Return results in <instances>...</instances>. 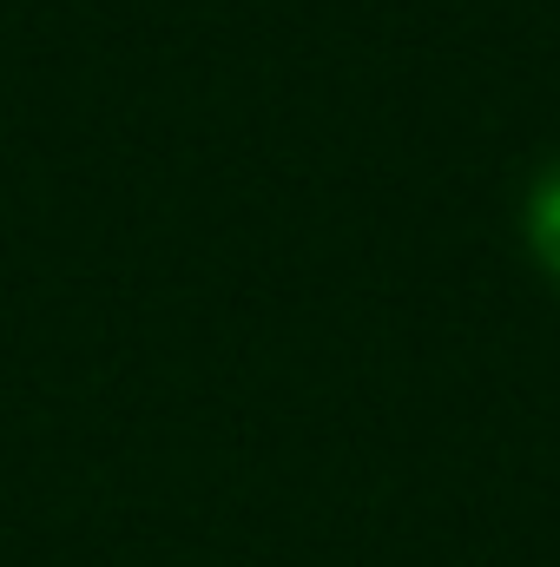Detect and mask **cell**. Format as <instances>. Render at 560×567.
I'll list each match as a JSON object with an SVG mask.
<instances>
[{
	"label": "cell",
	"instance_id": "1",
	"mask_svg": "<svg viewBox=\"0 0 560 567\" xmlns=\"http://www.w3.org/2000/svg\"><path fill=\"white\" fill-rule=\"evenodd\" d=\"M528 251L560 284V165H548L535 178V192H528Z\"/></svg>",
	"mask_w": 560,
	"mask_h": 567
}]
</instances>
